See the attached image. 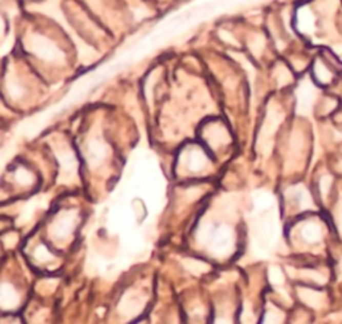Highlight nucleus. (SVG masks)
<instances>
[{"label": "nucleus", "instance_id": "nucleus-1", "mask_svg": "<svg viewBox=\"0 0 342 324\" xmlns=\"http://www.w3.org/2000/svg\"><path fill=\"white\" fill-rule=\"evenodd\" d=\"M54 151L58 158L59 167V182L62 184H75L78 180V162L75 158L74 151L66 142H55Z\"/></svg>", "mask_w": 342, "mask_h": 324}, {"label": "nucleus", "instance_id": "nucleus-2", "mask_svg": "<svg viewBox=\"0 0 342 324\" xmlns=\"http://www.w3.org/2000/svg\"><path fill=\"white\" fill-rule=\"evenodd\" d=\"M76 221H78V215L75 211H66L58 215L50 228L52 237H55L59 241L67 240L74 232Z\"/></svg>", "mask_w": 342, "mask_h": 324}, {"label": "nucleus", "instance_id": "nucleus-3", "mask_svg": "<svg viewBox=\"0 0 342 324\" xmlns=\"http://www.w3.org/2000/svg\"><path fill=\"white\" fill-rule=\"evenodd\" d=\"M146 307V299L143 295L130 291L123 295L118 304V311L120 316L126 317V319H134L138 315L143 312Z\"/></svg>", "mask_w": 342, "mask_h": 324}, {"label": "nucleus", "instance_id": "nucleus-4", "mask_svg": "<svg viewBox=\"0 0 342 324\" xmlns=\"http://www.w3.org/2000/svg\"><path fill=\"white\" fill-rule=\"evenodd\" d=\"M86 158H87L88 165L91 167H98L99 165L103 164V161L107 158L109 154V149L106 146V143L103 142L100 138L92 137L87 141L86 145Z\"/></svg>", "mask_w": 342, "mask_h": 324}, {"label": "nucleus", "instance_id": "nucleus-5", "mask_svg": "<svg viewBox=\"0 0 342 324\" xmlns=\"http://www.w3.org/2000/svg\"><path fill=\"white\" fill-rule=\"evenodd\" d=\"M204 137L214 150H218L230 141V136L227 133L226 127L220 122L209 123L204 130Z\"/></svg>", "mask_w": 342, "mask_h": 324}, {"label": "nucleus", "instance_id": "nucleus-6", "mask_svg": "<svg viewBox=\"0 0 342 324\" xmlns=\"http://www.w3.org/2000/svg\"><path fill=\"white\" fill-rule=\"evenodd\" d=\"M182 160L183 164H185V167H186L190 173H200V171L205 170L207 165H209L204 151H200V149L194 146L185 153Z\"/></svg>", "mask_w": 342, "mask_h": 324}, {"label": "nucleus", "instance_id": "nucleus-7", "mask_svg": "<svg viewBox=\"0 0 342 324\" xmlns=\"http://www.w3.org/2000/svg\"><path fill=\"white\" fill-rule=\"evenodd\" d=\"M297 295H298L299 300L302 303L306 304L308 307L313 308V310H321V308L325 307L326 296L321 291L306 288V287H298Z\"/></svg>", "mask_w": 342, "mask_h": 324}, {"label": "nucleus", "instance_id": "nucleus-8", "mask_svg": "<svg viewBox=\"0 0 342 324\" xmlns=\"http://www.w3.org/2000/svg\"><path fill=\"white\" fill-rule=\"evenodd\" d=\"M19 294L14 287L8 283H3L0 290V304L4 311H12L19 306Z\"/></svg>", "mask_w": 342, "mask_h": 324}, {"label": "nucleus", "instance_id": "nucleus-9", "mask_svg": "<svg viewBox=\"0 0 342 324\" xmlns=\"http://www.w3.org/2000/svg\"><path fill=\"white\" fill-rule=\"evenodd\" d=\"M180 263H182L183 268L194 276H200L210 271V264H207L204 260L195 259V257H183Z\"/></svg>", "mask_w": 342, "mask_h": 324}, {"label": "nucleus", "instance_id": "nucleus-10", "mask_svg": "<svg viewBox=\"0 0 342 324\" xmlns=\"http://www.w3.org/2000/svg\"><path fill=\"white\" fill-rule=\"evenodd\" d=\"M15 181L17 182L22 186H31V185H34L35 181H36V178H35V174L27 169V167L24 166H17L15 169L14 173Z\"/></svg>", "mask_w": 342, "mask_h": 324}, {"label": "nucleus", "instance_id": "nucleus-11", "mask_svg": "<svg viewBox=\"0 0 342 324\" xmlns=\"http://www.w3.org/2000/svg\"><path fill=\"white\" fill-rule=\"evenodd\" d=\"M288 272H290V275H298L302 280H306V281H310V283H315V284H324L326 281V277L322 275L321 272L315 270H301L298 272H293L291 268H288Z\"/></svg>", "mask_w": 342, "mask_h": 324}, {"label": "nucleus", "instance_id": "nucleus-12", "mask_svg": "<svg viewBox=\"0 0 342 324\" xmlns=\"http://www.w3.org/2000/svg\"><path fill=\"white\" fill-rule=\"evenodd\" d=\"M32 256H34V260L36 261V263L43 264V265L54 264V261H55V256L51 252H50V251H48V248L46 245L35 246Z\"/></svg>", "mask_w": 342, "mask_h": 324}, {"label": "nucleus", "instance_id": "nucleus-13", "mask_svg": "<svg viewBox=\"0 0 342 324\" xmlns=\"http://www.w3.org/2000/svg\"><path fill=\"white\" fill-rule=\"evenodd\" d=\"M302 236H304V239L308 242H312V244L318 242L322 237L321 228H319L318 224H314V222L306 224L304 229H302Z\"/></svg>", "mask_w": 342, "mask_h": 324}, {"label": "nucleus", "instance_id": "nucleus-14", "mask_svg": "<svg viewBox=\"0 0 342 324\" xmlns=\"http://www.w3.org/2000/svg\"><path fill=\"white\" fill-rule=\"evenodd\" d=\"M285 315L281 310H278L274 306H269L262 324H284Z\"/></svg>", "mask_w": 342, "mask_h": 324}, {"label": "nucleus", "instance_id": "nucleus-15", "mask_svg": "<svg viewBox=\"0 0 342 324\" xmlns=\"http://www.w3.org/2000/svg\"><path fill=\"white\" fill-rule=\"evenodd\" d=\"M204 189L200 186H189V188L182 190V198H185L187 202H193L202 196Z\"/></svg>", "mask_w": 342, "mask_h": 324}, {"label": "nucleus", "instance_id": "nucleus-16", "mask_svg": "<svg viewBox=\"0 0 342 324\" xmlns=\"http://www.w3.org/2000/svg\"><path fill=\"white\" fill-rule=\"evenodd\" d=\"M131 208H132V211H134V213H135L136 220L142 221V220L146 217V206H145V204H143L142 200H139V198L132 200Z\"/></svg>", "mask_w": 342, "mask_h": 324}, {"label": "nucleus", "instance_id": "nucleus-17", "mask_svg": "<svg viewBox=\"0 0 342 324\" xmlns=\"http://www.w3.org/2000/svg\"><path fill=\"white\" fill-rule=\"evenodd\" d=\"M240 324H255V316L249 303H245L244 311L240 315Z\"/></svg>", "mask_w": 342, "mask_h": 324}, {"label": "nucleus", "instance_id": "nucleus-18", "mask_svg": "<svg viewBox=\"0 0 342 324\" xmlns=\"http://www.w3.org/2000/svg\"><path fill=\"white\" fill-rule=\"evenodd\" d=\"M269 280L273 284H275V285L282 284L284 283V273H282V271L278 266H270V270H269Z\"/></svg>", "mask_w": 342, "mask_h": 324}, {"label": "nucleus", "instance_id": "nucleus-19", "mask_svg": "<svg viewBox=\"0 0 342 324\" xmlns=\"http://www.w3.org/2000/svg\"><path fill=\"white\" fill-rule=\"evenodd\" d=\"M333 184V178L330 176H324L321 178V181H319V193H321L322 197H325V196L329 195V192H330V188H332Z\"/></svg>", "mask_w": 342, "mask_h": 324}, {"label": "nucleus", "instance_id": "nucleus-20", "mask_svg": "<svg viewBox=\"0 0 342 324\" xmlns=\"http://www.w3.org/2000/svg\"><path fill=\"white\" fill-rule=\"evenodd\" d=\"M56 285H58L56 280H43V281L37 284V290L41 291V292H44V294H50V292H52L56 288Z\"/></svg>", "mask_w": 342, "mask_h": 324}, {"label": "nucleus", "instance_id": "nucleus-21", "mask_svg": "<svg viewBox=\"0 0 342 324\" xmlns=\"http://www.w3.org/2000/svg\"><path fill=\"white\" fill-rule=\"evenodd\" d=\"M334 221H335V226H337V229H338L339 235L342 236V197L339 198L338 204L335 205Z\"/></svg>", "mask_w": 342, "mask_h": 324}, {"label": "nucleus", "instance_id": "nucleus-22", "mask_svg": "<svg viewBox=\"0 0 342 324\" xmlns=\"http://www.w3.org/2000/svg\"><path fill=\"white\" fill-rule=\"evenodd\" d=\"M2 240H3V245L6 246V248H12V246L16 245L17 241H19V236L15 232H10L6 233Z\"/></svg>", "mask_w": 342, "mask_h": 324}, {"label": "nucleus", "instance_id": "nucleus-23", "mask_svg": "<svg viewBox=\"0 0 342 324\" xmlns=\"http://www.w3.org/2000/svg\"><path fill=\"white\" fill-rule=\"evenodd\" d=\"M214 324H233V319H231V316L227 314L226 311H220L217 314Z\"/></svg>", "mask_w": 342, "mask_h": 324}, {"label": "nucleus", "instance_id": "nucleus-24", "mask_svg": "<svg viewBox=\"0 0 342 324\" xmlns=\"http://www.w3.org/2000/svg\"><path fill=\"white\" fill-rule=\"evenodd\" d=\"M337 272H338L339 279H342V257H341V260H339V261H338V266H337Z\"/></svg>", "mask_w": 342, "mask_h": 324}, {"label": "nucleus", "instance_id": "nucleus-25", "mask_svg": "<svg viewBox=\"0 0 342 324\" xmlns=\"http://www.w3.org/2000/svg\"><path fill=\"white\" fill-rule=\"evenodd\" d=\"M10 324H16V323H10Z\"/></svg>", "mask_w": 342, "mask_h": 324}]
</instances>
